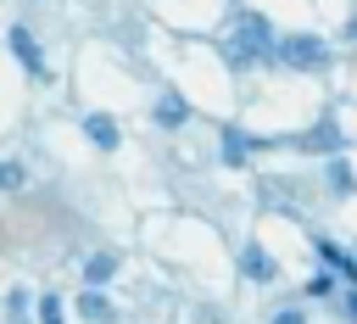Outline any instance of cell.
<instances>
[{
    "label": "cell",
    "mask_w": 357,
    "mask_h": 324,
    "mask_svg": "<svg viewBox=\"0 0 357 324\" xmlns=\"http://www.w3.org/2000/svg\"><path fill=\"white\" fill-rule=\"evenodd\" d=\"M273 45V34H268V17H257V11H245L240 17V34H234V45H229V61L234 67H245L251 56H262Z\"/></svg>",
    "instance_id": "1"
},
{
    "label": "cell",
    "mask_w": 357,
    "mask_h": 324,
    "mask_svg": "<svg viewBox=\"0 0 357 324\" xmlns=\"http://www.w3.org/2000/svg\"><path fill=\"white\" fill-rule=\"evenodd\" d=\"M273 50H279V61H290V67H324V39H312V34H284Z\"/></svg>",
    "instance_id": "2"
},
{
    "label": "cell",
    "mask_w": 357,
    "mask_h": 324,
    "mask_svg": "<svg viewBox=\"0 0 357 324\" xmlns=\"http://www.w3.org/2000/svg\"><path fill=\"white\" fill-rule=\"evenodd\" d=\"M84 134H89L100 151H117V123H112L106 112H89V117H84Z\"/></svg>",
    "instance_id": "3"
},
{
    "label": "cell",
    "mask_w": 357,
    "mask_h": 324,
    "mask_svg": "<svg viewBox=\"0 0 357 324\" xmlns=\"http://www.w3.org/2000/svg\"><path fill=\"white\" fill-rule=\"evenodd\" d=\"M112 274H117V257H112V251H95V257H84V285H89V290H100Z\"/></svg>",
    "instance_id": "4"
},
{
    "label": "cell",
    "mask_w": 357,
    "mask_h": 324,
    "mask_svg": "<svg viewBox=\"0 0 357 324\" xmlns=\"http://www.w3.org/2000/svg\"><path fill=\"white\" fill-rule=\"evenodd\" d=\"M184 117H190V106H184V95H173V89H167V95L156 101V123H162V128H178Z\"/></svg>",
    "instance_id": "5"
},
{
    "label": "cell",
    "mask_w": 357,
    "mask_h": 324,
    "mask_svg": "<svg viewBox=\"0 0 357 324\" xmlns=\"http://www.w3.org/2000/svg\"><path fill=\"white\" fill-rule=\"evenodd\" d=\"M240 268H245L251 279H273V274H279V268H273V257H268L262 246H245V251H240Z\"/></svg>",
    "instance_id": "6"
},
{
    "label": "cell",
    "mask_w": 357,
    "mask_h": 324,
    "mask_svg": "<svg viewBox=\"0 0 357 324\" xmlns=\"http://www.w3.org/2000/svg\"><path fill=\"white\" fill-rule=\"evenodd\" d=\"M11 50H17V56H22V67H28V73H33V78H39V73H45V61H39V50H33V39H28V28H11Z\"/></svg>",
    "instance_id": "7"
},
{
    "label": "cell",
    "mask_w": 357,
    "mask_h": 324,
    "mask_svg": "<svg viewBox=\"0 0 357 324\" xmlns=\"http://www.w3.org/2000/svg\"><path fill=\"white\" fill-rule=\"evenodd\" d=\"M78 313H84L89 324H106V318H112V302H106L100 290H84V296H78Z\"/></svg>",
    "instance_id": "8"
},
{
    "label": "cell",
    "mask_w": 357,
    "mask_h": 324,
    "mask_svg": "<svg viewBox=\"0 0 357 324\" xmlns=\"http://www.w3.org/2000/svg\"><path fill=\"white\" fill-rule=\"evenodd\" d=\"M329 184H335L340 196H351V190H357V173H351V162H346V156H329Z\"/></svg>",
    "instance_id": "9"
},
{
    "label": "cell",
    "mask_w": 357,
    "mask_h": 324,
    "mask_svg": "<svg viewBox=\"0 0 357 324\" xmlns=\"http://www.w3.org/2000/svg\"><path fill=\"white\" fill-rule=\"evenodd\" d=\"M318 257H324V263H329V268H340V274H346V279H357V263H351V257H346V251H340V246H329V240H318Z\"/></svg>",
    "instance_id": "10"
},
{
    "label": "cell",
    "mask_w": 357,
    "mask_h": 324,
    "mask_svg": "<svg viewBox=\"0 0 357 324\" xmlns=\"http://www.w3.org/2000/svg\"><path fill=\"white\" fill-rule=\"evenodd\" d=\"M223 156L229 162H245V134L240 128H223Z\"/></svg>",
    "instance_id": "11"
},
{
    "label": "cell",
    "mask_w": 357,
    "mask_h": 324,
    "mask_svg": "<svg viewBox=\"0 0 357 324\" xmlns=\"http://www.w3.org/2000/svg\"><path fill=\"white\" fill-rule=\"evenodd\" d=\"M39 324H61V296H45L39 302Z\"/></svg>",
    "instance_id": "12"
},
{
    "label": "cell",
    "mask_w": 357,
    "mask_h": 324,
    "mask_svg": "<svg viewBox=\"0 0 357 324\" xmlns=\"http://www.w3.org/2000/svg\"><path fill=\"white\" fill-rule=\"evenodd\" d=\"M22 184V168L17 162H0V190H17Z\"/></svg>",
    "instance_id": "13"
},
{
    "label": "cell",
    "mask_w": 357,
    "mask_h": 324,
    "mask_svg": "<svg viewBox=\"0 0 357 324\" xmlns=\"http://www.w3.org/2000/svg\"><path fill=\"white\" fill-rule=\"evenodd\" d=\"M273 324H307V313L301 307H284V313H273Z\"/></svg>",
    "instance_id": "14"
}]
</instances>
